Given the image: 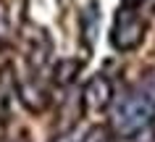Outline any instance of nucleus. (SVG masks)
Listing matches in <instances>:
<instances>
[{
  "instance_id": "nucleus-1",
  "label": "nucleus",
  "mask_w": 155,
  "mask_h": 142,
  "mask_svg": "<svg viewBox=\"0 0 155 142\" xmlns=\"http://www.w3.org/2000/svg\"><path fill=\"white\" fill-rule=\"evenodd\" d=\"M155 116V74H147L137 87H131L121 100L113 105L110 129L116 137L129 140L139 134Z\"/></svg>"
},
{
  "instance_id": "nucleus-2",
  "label": "nucleus",
  "mask_w": 155,
  "mask_h": 142,
  "mask_svg": "<svg viewBox=\"0 0 155 142\" xmlns=\"http://www.w3.org/2000/svg\"><path fill=\"white\" fill-rule=\"evenodd\" d=\"M145 37V21L139 18L137 8H121L116 11L113 29H110V45L118 53H131L134 48H139V42Z\"/></svg>"
},
{
  "instance_id": "nucleus-3",
  "label": "nucleus",
  "mask_w": 155,
  "mask_h": 142,
  "mask_svg": "<svg viewBox=\"0 0 155 142\" xmlns=\"http://www.w3.org/2000/svg\"><path fill=\"white\" fill-rule=\"evenodd\" d=\"M113 105V82L108 79L105 74H95L87 79L82 90V111L87 116H95V113H103Z\"/></svg>"
},
{
  "instance_id": "nucleus-4",
  "label": "nucleus",
  "mask_w": 155,
  "mask_h": 142,
  "mask_svg": "<svg viewBox=\"0 0 155 142\" xmlns=\"http://www.w3.org/2000/svg\"><path fill=\"white\" fill-rule=\"evenodd\" d=\"M76 74H79V63L76 61H61L55 66V79L61 84H71L76 79Z\"/></svg>"
},
{
  "instance_id": "nucleus-5",
  "label": "nucleus",
  "mask_w": 155,
  "mask_h": 142,
  "mask_svg": "<svg viewBox=\"0 0 155 142\" xmlns=\"http://www.w3.org/2000/svg\"><path fill=\"white\" fill-rule=\"evenodd\" d=\"M53 142H84V140H79V134H76V132H63V134H58Z\"/></svg>"
},
{
  "instance_id": "nucleus-6",
  "label": "nucleus",
  "mask_w": 155,
  "mask_h": 142,
  "mask_svg": "<svg viewBox=\"0 0 155 142\" xmlns=\"http://www.w3.org/2000/svg\"><path fill=\"white\" fill-rule=\"evenodd\" d=\"M142 3H147V0H121V5H126V8H139Z\"/></svg>"
},
{
  "instance_id": "nucleus-7",
  "label": "nucleus",
  "mask_w": 155,
  "mask_h": 142,
  "mask_svg": "<svg viewBox=\"0 0 155 142\" xmlns=\"http://www.w3.org/2000/svg\"><path fill=\"white\" fill-rule=\"evenodd\" d=\"M153 134H155V116H153Z\"/></svg>"
}]
</instances>
